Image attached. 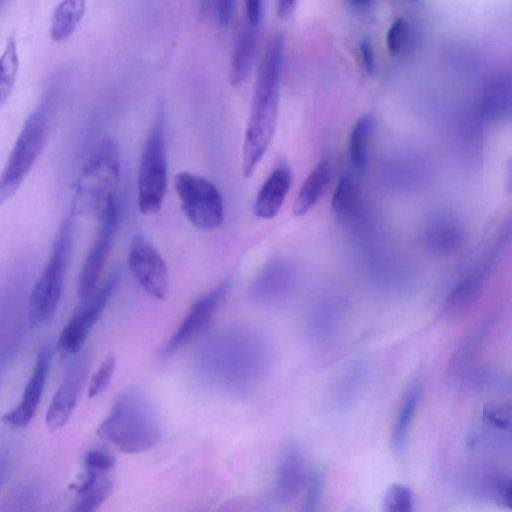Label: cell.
<instances>
[{
  "label": "cell",
  "mask_w": 512,
  "mask_h": 512,
  "mask_svg": "<svg viewBox=\"0 0 512 512\" xmlns=\"http://www.w3.org/2000/svg\"><path fill=\"white\" fill-rule=\"evenodd\" d=\"M284 50L283 35L275 33L258 67L242 148L241 169L245 178L254 174L275 132Z\"/></svg>",
  "instance_id": "6da1fadb"
},
{
  "label": "cell",
  "mask_w": 512,
  "mask_h": 512,
  "mask_svg": "<svg viewBox=\"0 0 512 512\" xmlns=\"http://www.w3.org/2000/svg\"><path fill=\"white\" fill-rule=\"evenodd\" d=\"M162 423L150 396L138 386L125 389L97 429L102 440L124 453H141L158 444Z\"/></svg>",
  "instance_id": "7a4b0ae2"
},
{
  "label": "cell",
  "mask_w": 512,
  "mask_h": 512,
  "mask_svg": "<svg viewBox=\"0 0 512 512\" xmlns=\"http://www.w3.org/2000/svg\"><path fill=\"white\" fill-rule=\"evenodd\" d=\"M120 176V150L106 137L98 144L78 178L72 210L89 219H99L115 202Z\"/></svg>",
  "instance_id": "3957f363"
},
{
  "label": "cell",
  "mask_w": 512,
  "mask_h": 512,
  "mask_svg": "<svg viewBox=\"0 0 512 512\" xmlns=\"http://www.w3.org/2000/svg\"><path fill=\"white\" fill-rule=\"evenodd\" d=\"M73 223L67 216L62 222L51 254L28 299L27 320L31 328L50 321L58 308L73 243Z\"/></svg>",
  "instance_id": "277c9868"
},
{
  "label": "cell",
  "mask_w": 512,
  "mask_h": 512,
  "mask_svg": "<svg viewBox=\"0 0 512 512\" xmlns=\"http://www.w3.org/2000/svg\"><path fill=\"white\" fill-rule=\"evenodd\" d=\"M48 131V111L39 107L26 119L0 174V205L23 183L46 144Z\"/></svg>",
  "instance_id": "5b68a950"
},
{
  "label": "cell",
  "mask_w": 512,
  "mask_h": 512,
  "mask_svg": "<svg viewBox=\"0 0 512 512\" xmlns=\"http://www.w3.org/2000/svg\"><path fill=\"white\" fill-rule=\"evenodd\" d=\"M174 187L187 219L198 229L214 230L224 220L221 193L214 183L190 172H180Z\"/></svg>",
  "instance_id": "8992f818"
},
{
  "label": "cell",
  "mask_w": 512,
  "mask_h": 512,
  "mask_svg": "<svg viewBox=\"0 0 512 512\" xmlns=\"http://www.w3.org/2000/svg\"><path fill=\"white\" fill-rule=\"evenodd\" d=\"M167 187L162 121L159 117L145 141L138 176V207L149 215L160 210Z\"/></svg>",
  "instance_id": "52a82bcc"
},
{
  "label": "cell",
  "mask_w": 512,
  "mask_h": 512,
  "mask_svg": "<svg viewBox=\"0 0 512 512\" xmlns=\"http://www.w3.org/2000/svg\"><path fill=\"white\" fill-rule=\"evenodd\" d=\"M119 274L113 272L74 310L63 327L57 342L58 349L65 354H76L85 343L90 331L99 320L117 286Z\"/></svg>",
  "instance_id": "ba28073f"
},
{
  "label": "cell",
  "mask_w": 512,
  "mask_h": 512,
  "mask_svg": "<svg viewBox=\"0 0 512 512\" xmlns=\"http://www.w3.org/2000/svg\"><path fill=\"white\" fill-rule=\"evenodd\" d=\"M129 268L150 297L164 300L169 290L167 265L153 244L143 235H135L128 253Z\"/></svg>",
  "instance_id": "9c48e42d"
},
{
  "label": "cell",
  "mask_w": 512,
  "mask_h": 512,
  "mask_svg": "<svg viewBox=\"0 0 512 512\" xmlns=\"http://www.w3.org/2000/svg\"><path fill=\"white\" fill-rule=\"evenodd\" d=\"M98 223L94 242L85 257L78 277L77 292L80 300L91 294L99 283L117 227L116 202L112 203L98 219Z\"/></svg>",
  "instance_id": "30bf717a"
},
{
  "label": "cell",
  "mask_w": 512,
  "mask_h": 512,
  "mask_svg": "<svg viewBox=\"0 0 512 512\" xmlns=\"http://www.w3.org/2000/svg\"><path fill=\"white\" fill-rule=\"evenodd\" d=\"M90 365L89 355L83 353L69 368L45 414L49 431L61 429L70 419L86 383Z\"/></svg>",
  "instance_id": "8fae6325"
},
{
  "label": "cell",
  "mask_w": 512,
  "mask_h": 512,
  "mask_svg": "<svg viewBox=\"0 0 512 512\" xmlns=\"http://www.w3.org/2000/svg\"><path fill=\"white\" fill-rule=\"evenodd\" d=\"M52 358V346L46 343L38 351L33 371L20 402L1 417L2 422L15 428H24L31 422L41 401Z\"/></svg>",
  "instance_id": "7c38bea8"
},
{
  "label": "cell",
  "mask_w": 512,
  "mask_h": 512,
  "mask_svg": "<svg viewBox=\"0 0 512 512\" xmlns=\"http://www.w3.org/2000/svg\"><path fill=\"white\" fill-rule=\"evenodd\" d=\"M229 286V282H221L192 303L166 345L167 354H172L203 330L224 300Z\"/></svg>",
  "instance_id": "4fadbf2b"
},
{
  "label": "cell",
  "mask_w": 512,
  "mask_h": 512,
  "mask_svg": "<svg viewBox=\"0 0 512 512\" xmlns=\"http://www.w3.org/2000/svg\"><path fill=\"white\" fill-rule=\"evenodd\" d=\"M306 480L305 461L299 445L289 442L282 450L274 484L277 501L288 504L301 492Z\"/></svg>",
  "instance_id": "5bb4252c"
},
{
  "label": "cell",
  "mask_w": 512,
  "mask_h": 512,
  "mask_svg": "<svg viewBox=\"0 0 512 512\" xmlns=\"http://www.w3.org/2000/svg\"><path fill=\"white\" fill-rule=\"evenodd\" d=\"M292 183L286 165L276 167L260 187L254 204L255 214L262 219L273 218L281 209Z\"/></svg>",
  "instance_id": "9a60e30c"
},
{
  "label": "cell",
  "mask_w": 512,
  "mask_h": 512,
  "mask_svg": "<svg viewBox=\"0 0 512 512\" xmlns=\"http://www.w3.org/2000/svg\"><path fill=\"white\" fill-rule=\"evenodd\" d=\"M259 26L248 22L243 24L232 52L230 64V82L240 86L248 78L258 48Z\"/></svg>",
  "instance_id": "2e32d148"
},
{
  "label": "cell",
  "mask_w": 512,
  "mask_h": 512,
  "mask_svg": "<svg viewBox=\"0 0 512 512\" xmlns=\"http://www.w3.org/2000/svg\"><path fill=\"white\" fill-rule=\"evenodd\" d=\"M109 473L85 468L82 479L75 487L76 500L72 508L74 511H94L105 502L113 490V481Z\"/></svg>",
  "instance_id": "e0dca14e"
},
{
  "label": "cell",
  "mask_w": 512,
  "mask_h": 512,
  "mask_svg": "<svg viewBox=\"0 0 512 512\" xmlns=\"http://www.w3.org/2000/svg\"><path fill=\"white\" fill-rule=\"evenodd\" d=\"M424 241L433 253L449 255L457 251L462 245L463 231L454 219L439 217L431 221L426 227Z\"/></svg>",
  "instance_id": "ac0fdd59"
},
{
  "label": "cell",
  "mask_w": 512,
  "mask_h": 512,
  "mask_svg": "<svg viewBox=\"0 0 512 512\" xmlns=\"http://www.w3.org/2000/svg\"><path fill=\"white\" fill-rule=\"evenodd\" d=\"M483 112L494 121L511 115V81L509 74H500L487 81L483 92Z\"/></svg>",
  "instance_id": "d6986e66"
},
{
  "label": "cell",
  "mask_w": 512,
  "mask_h": 512,
  "mask_svg": "<svg viewBox=\"0 0 512 512\" xmlns=\"http://www.w3.org/2000/svg\"><path fill=\"white\" fill-rule=\"evenodd\" d=\"M330 180V166L321 160L303 181L293 205L296 217L305 215L321 198Z\"/></svg>",
  "instance_id": "ffe728a7"
},
{
  "label": "cell",
  "mask_w": 512,
  "mask_h": 512,
  "mask_svg": "<svg viewBox=\"0 0 512 512\" xmlns=\"http://www.w3.org/2000/svg\"><path fill=\"white\" fill-rule=\"evenodd\" d=\"M86 10L85 0H62L54 8L50 37L55 42L66 40L82 20Z\"/></svg>",
  "instance_id": "44dd1931"
},
{
  "label": "cell",
  "mask_w": 512,
  "mask_h": 512,
  "mask_svg": "<svg viewBox=\"0 0 512 512\" xmlns=\"http://www.w3.org/2000/svg\"><path fill=\"white\" fill-rule=\"evenodd\" d=\"M483 291V277L472 273L461 279L450 291L444 305L449 315H460L469 310L480 298Z\"/></svg>",
  "instance_id": "7402d4cb"
},
{
  "label": "cell",
  "mask_w": 512,
  "mask_h": 512,
  "mask_svg": "<svg viewBox=\"0 0 512 512\" xmlns=\"http://www.w3.org/2000/svg\"><path fill=\"white\" fill-rule=\"evenodd\" d=\"M374 127V117L371 114H366L360 117L351 129L348 155L352 166L358 171L364 170L367 165Z\"/></svg>",
  "instance_id": "603a6c76"
},
{
  "label": "cell",
  "mask_w": 512,
  "mask_h": 512,
  "mask_svg": "<svg viewBox=\"0 0 512 512\" xmlns=\"http://www.w3.org/2000/svg\"><path fill=\"white\" fill-rule=\"evenodd\" d=\"M420 397L421 388L419 385H414L407 392L399 408L391 432V448L395 453H399L404 449L411 423L420 402Z\"/></svg>",
  "instance_id": "cb8c5ba5"
},
{
  "label": "cell",
  "mask_w": 512,
  "mask_h": 512,
  "mask_svg": "<svg viewBox=\"0 0 512 512\" xmlns=\"http://www.w3.org/2000/svg\"><path fill=\"white\" fill-rule=\"evenodd\" d=\"M19 56L15 38L11 37L0 55V106L9 98L18 74Z\"/></svg>",
  "instance_id": "d4e9b609"
},
{
  "label": "cell",
  "mask_w": 512,
  "mask_h": 512,
  "mask_svg": "<svg viewBox=\"0 0 512 512\" xmlns=\"http://www.w3.org/2000/svg\"><path fill=\"white\" fill-rule=\"evenodd\" d=\"M359 188L356 180L351 175L340 178L331 201V209L340 218L352 215L359 203Z\"/></svg>",
  "instance_id": "484cf974"
},
{
  "label": "cell",
  "mask_w": 512,
  "mask_h": 512,
  "mask_svg": "<svg viewBox=\"0 0 512 512\" xmlns=\"http://www.w3.org/2000/svg\"><path fill=\"white\" fill-rule=\"evenodd\" d=\"M487 328L488 325H482L463 339L451 358L449 368L452 372L462 369L474 358L483 342Z\"/></svg>",
  "instance_id": "4316f807"
},
{
  "label": "cell",
  "mask_w": 512,
  "mask_h": 512,
  "mask_svg": "<svg viewBox=\"0 0 512 512\" xmlns=\"http://www.w3.org/2000/svg\"><path fill=\"white\" fill-rule=\"evenodd\" d=\"M413 504V493L410 488L395 484L385 492L382 510L386 512H411L413 511Z\"/></svg>",
  "instance_id": "83f0119b"
},
{
  "label": "cell",
  "mask_w": 512,
  "mask_h": 512,
  "mask_svg": "<svg viewBox=\"0 0 512 512\" xmlns=\"http://www.w3.org/2000/svg\"><path fill=\"white\" fill-rule=\"evenodd\" d=\"M116 360L115 356L108 355L98 366L96 371L92 374L89 386H88V397L93 398L100 394L109 385L113 373L115 371Z\"/></svg>",
  "instance_id": "f1b7e54d"
},
{
  "label": "cell",
  "mask_w": 512,
  "mask_h": 512,
  "mask_svg": "<svg viewBox=\"0 0 512 512\" xmlns=\"http://www.w3.org/2000/svg\"><path fill=\"white\" fill-rule=\"evenodd\" d=\"M411 39V31L408 23L399 18L389 28L387 34V45L391 54H400L407 49Z\"/></svg>",
  "instance_id": "f546056e"
},
{
  "label": "cell",
  "mask_w": 512,
  "mask_h": 512,
  "mask_svg": "<svg viewBox=\"0 0 512 512\" xmlns=\"http://www.w3.org/2000/svg\"><path fill=\"white\" fill-rule=\"evenodd\" d=\"M85 468L102 472H110L116 463L114 456L106 450L93 448L83 458Z\"/></svg>",
  "instance_id": "4dcf8cb0"
},
{
  "label": "cell",
  "mask_w": 512,
  "mask_h": 512,
  "mask_svg": "<svg viewBox=\"0 0 512 512\" xmlns=\"http://www.w3.org/2000/svg\"><path fill=\"white\" fill-rule=\"evenodd\" d=\"M323 489V477L319 472H314L307 482L306 494L302 504L303 511L317 509Z\"/></svg>",
  "instance_id": "1f68e13d"
},
{
  "label": "cell",
  "mask_w": 512,
  "mask_h": 512,
  "mask_svg": "<svg viewBox=\"0 0 512 512\" xmlns=\"http://www.w3.org/2000/svg\"><path fill=\"white\" fill-rule=\"evenodd\" d=\"M236 0H216L217 19L221 26H228L232 20Z\"/></svg>",
  "instance_id": "d6a6232c"
},
{
  "label": "cell",
  "mask_w": 512,
  "mask_h": 512,
  "mask_svg": "<svg viewBox=\"0 0 512 512\" xmlns=\"http://www.w3.org/2000/svg\"><path fill=\"white\" fill-rule=\"evenodd\" d=\"M246 22L259 26L263 13V0H245Z\"/></svg>",
  "instance_id": "836d02e7"
},
{
  "label": "cell",
  "mask_w": 512,
  "mask_h": 512,
  "mask_svg": "<svg viewBox=\"0 0 512 512\" xmlns=\"http://www.w3.org/2000/svg\"><path fill=\"white\" fill-rule=\"evenodd\" d=\"M361 54H362V59H363V62H364V65H365L367 71L372 72L374 70L375 64H374L373 48H372L370 41L364 40L361 43Z\"/></svg>",
  "instance_id": "e575fe53"
},
{
  "label": "cell",
  "mask_w": 512,
  "mask_h": 512,
  "mask_svg": "<svg viewBox=\"0 0 512 512\" xmlns=\"http://www.w3.org/2000/svg\"><path fill=\"white\" fill-rule=\"evenodd\" d=\"M297 0H275L277 13L281 18H287L292 15Z\"/></svg>",
  "instance_id": "d590c367"
},
{
  "label": "cell",
  "mask_w": 512,
  "mask_h": 512,
  "mask_svg": "<svg viewBox=\"0 0 512 512\" xmlns=\"http://www.w3.org/2000/svg\"><path fill=\"white\" fill-rule=\"evenodd\" d=\"M348 1L350 2L351 6L357 8V9L367 8L370 5V0H348Z\"/></svg>",
  "instance_id": "8d00e7d4"
},
{
  "label": "cell",
  "mask_w": 512,
  "mask_h": 512,
  "mask_svg": "<svg viewBox=\"0 0 512 512\" xmlns=\"http://www.w3.org/2000/svg\"><path fill=\"white\" fill-rule=\"evenodd\" d=\"M6 471V461L4 459H0V486L2 483V480L4 478Z\"/></svg>",
  "instance_id": "74e56055"
},
{
  "label": "cell",
  "mask_w": 512,
  "mask_h": 512,
  "mask_svg": "<svg viewBox=\"0 0 512 512\" xmlns=\"http://www.w3.org/2000/svg\"><path fill=\"white\" fill-rule=\"evenodd\" d=\"M3 0H0V3L2 2Z\"/></svg>",
  "instance_id": "f35d334b"
}]
</instances>
